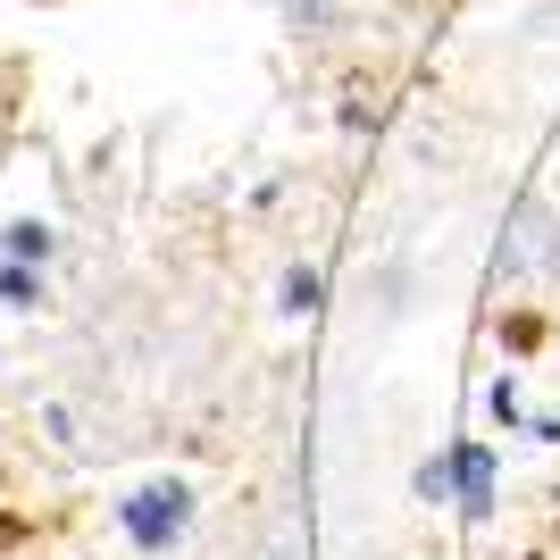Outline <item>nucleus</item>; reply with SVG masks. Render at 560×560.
<instances>
[{
	"instance_id": "nucleus-3",
	"label": "nucleus",
	"mask_w": 560,
	"mask_h": 560,
	"mask_svg": "<svg viewBox=\"0 0 560 560\" xmlns=\"http://www.w3.org/2000/svg\"><path fill=\"white\" fill-rule=\"evenodd\" d=\"M9 252H34V259H43V252H50V234H43V226H9Z\"/></svg>"
},
{
	"instance_id": "nucleus-2",
	"label": "nucleus",
	"mask_w": 560,
	"mask_h": 560,
	"mask_svg": "<svg viewBox=\"0 0 560 560\" xmlns=\"http://www.w3.org/2000/svg\"><path fill=\"white\" fill-rule=\"evenodd\" d=\"M452 477H460L468 511H486V502H493V460H486V452H460V460H452Z\"/></svg>"
},
{
	"instance_id": "nucleus-1",
	"label": "nucleus",
	"mask_w": 560,
	"mask_h": 560,
	"mask_svg": "<svg viewBox=\"0 0 560 560\" xmlns=\"http://www.w3.org/2000/svg\"><path fill=\"white\" fill-rule=\"evenodd\" d=\"M185 511H192V493H185V486H142L135 502H126V536H135L142 552H160V544L185 527Z\"/></svg>"
}]
</instances>
